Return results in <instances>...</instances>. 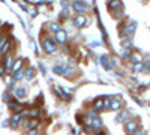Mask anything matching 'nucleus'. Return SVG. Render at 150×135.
I'll return each instance as SVG.
<instances>
[{
	"instance_id": "1",
	"label": "nucleus",
	"mask_w": 150,
	"mask_h": 135,
	"mask_svg": "<svg viewBox=\"0 0 150 135\" xmlns=\"http://www.w3.org/2000/svg\"><path fill=\"white\" fill-rule=\"evenodd\" d=\"M42 48L47 54H53L57 51V42L53 36H47V38L42 39Z\"/></svg>"
},
{
	"instance_id": "2",
	"label": "nucleus",
	"mask_w": 150,
	"mask_h": 135,
	"mask_svg": "<svg viewBox=\"0 0 150 135\" xmlns=\"http://www.w3.org/2000/svg\"><path fill=\"white\" fill-rule=\"evenodd\" d=\"M140 129V123L138 120L135 119H131V120H126L125 122V131H126L128 135H135V132Z\"/></svg>"
},
{
	"instance_id": "3",
	"label": "nucleus",
	"mask_w": 150,
	"mask_h": 135,
	"mask_svg": "<svg viewBox=\"0 0 150 135\" xmlns=\"http://www.w3.org/2000/svg\"><path fill=\"white\" fill-rule=\"evenodd\" d=\"M21 125H23L24 129L30 131V129H36L38 125H39V122H38V119H27V120H23Z\"/></svg>"
},
{
	"instance_id": "4",
	"label": "nucleus",
	"mask_w": 150,
	"mask_h": 135,
	"mask_svg": "<svg viewBox=\"0 0 150 135\" xmlns=\"http://www.w3.org/2000/svg\"><path fill=\"white\" fill-rule=\"evenodd\" d=\"M123 107V101H122V98H112L111 99V105H110V110L111 111H120Z\"/></svg>"
},
{
	"instance_id": "5",
	"label": "nucleus",
	"mask_w": 150,
	"mask_h": 135,
	"mask_svg": "<svg viewBox=\"0 0 150 135\" xmlns=\"http://www.w3.org/2000/svg\"><path fill=\"white\" fill-rule=\"evenodd\" d=\"M72 8H74V11L77 12L78 15H84V12L87 11V5L84 2H74Z\"/></svg>"
},
{
	"instance_id": "6",
	"label": "nucleus",
	"mask_w": 150,
	"mask_h": 135,
	"mask_svg": "<svg viewBox=\"0 0 150 135\" xmlns=\"http://www.w3.org/2000/svg\"><path fill=\"white\" fill-rule=\"evenodd\" d=\"M54 38H56V42L57 44H65L68 41V33H66V30L60 29L57 33H54Z\"/></svg>"
},
{
	"instance_id": "7",
	"label": "nucleus",
	"mask_w": 150,
	"mask_h": 135,
	"mask_svg": "<svg viewBox=\"0 0 150 135\" xmlns=\"http://www.w3.org/2000/svg\"><path fill=\"white\" fill-rule=\"evenodd\" d=\"M14 62H15V60H14V57H12L11 54L5 56V59H3V66H5V69H6V74L12 71V66H14Z\"/></svg>"
},
{
	"instance_id": "8",
	"label": "nucleus",
	"mask_w": 150,
	"mask_h": 135,
	"mask_svg": "<svg viewBox=\"0 0 150 135\" xmlns=\"http://www.w3.org/2000/svg\"><path fill=\"white\" fill-rule=\"evenodd\" d=\"M86 24H87V17L86 15H77L74 18V26L75 27L80 29V27H84Z\"/></svg>"
},
{
	"instance_id": "9",
	"label": "nucleus",
	"mask_w": 150,
	"mask_h": 135,
	"mask_svg": "<svg viewBox=\"0 0 150 135\" xmlns=\"http://www.w3.org/2000/svg\"><path fill=\"white\" fill-rule=\"evenodd\" d=\"M9 122H11V123H9L11 128H17V126L20 125V122H23V116H21V113H15L14 116L11 117Z\"/></svg>"
},
{
	"instance_id": "10",
	"label": "nucleus",
	"mask_w": 150,
	"mask_h": 135,
	"mask_svg": "<svg viewBox=\"0 0 150 135\" xmlns=\"http://www.w3.org/2000/svg\"><path fill=\"white\" fill-rule=\"evenodd\" d=\"M23 65H24V60L23 59H18V60H15L14 62V66H12V74H17V72H20V71H23Z\"/></svg>"
},
{
	"instance_id": "11",
	"label": "nucleus",
	"mask_w": 150,
	"mask_h": 135,
	"mask_svg": "<svg viewBox=\"0 0 150 135\" xmlns=\"http://www.w3.org/2000/svg\"><path fill=\"white\" fill-rule=\"evenodd\" d=\"M11 48H12V42L8 39V42L2 47V50H0V57H5V56H8V53L11 51Z\"/></svg>"
},
{
	"instance_id": "12",
	"label": "nucleus",
	"mask_w": 150,
	"mask_h": 135,
	"mask_svg": "<svg viewBox=\"0 0 150 135\" xmlns=\"http://www.w3.org/2000/svg\"><path fill=\"white\" fill-rule=\"evenodd\" d=\"M93 110L98 113V111H102L104 110V98H99V99H96L93 102Z\"/></svg>"
},
{
	"instance_id": "13",
	"label": "nucleus",
	"mask_w": 150,
	"mask_h": 135,
	"mask_svg": "<svg viewBox=\"0 0 150 135\" xmlns=\"http://www.w3.org/2000/svg\"><path fill=\"white\" fill-rule=\"evenodd\" d=\"M128 117H129V111H128V110H120L119 116H117V122H126Z\"/></svg>"
},
{
	"instance_id": "14",
	"label": "nucleus",
	"mask_w": 150,
	"mask_h": 135,
	"mask_svg": "<svg viewBox=\"0 0 150 135\" xmlns=\"http://www.w3.org/2000/svg\"><path fill=\"white\" fill-rule=\"evenodd\" d=\"M101 126H102V122H101V119H99V117L90 119V128L92 129H101Z\"/></svg>"
},
{
	"instance_id": "15",
	"label": "nucleus",
	"mask_w": 150,
	"mask_h": 135,
	"mask_svg": "<svg viewBox=\"0 0 150 135\" xmlns=\"http://www.w3.org/2000/svg\"><path fill=\"white\" fill-rule=\"evenodd\" d=\"M14 95H15L17 99H23V98H26V89H24V87H17Z\"/></svg>"
},
{
	"instance_id": "16",
	"label": "nucleus",
	"mask_w": 150,
	"mask_h": 135,
	"mask_svg": "<svg viewBox=\"0 0 150 135\" xmlns=\"http://www.w3.org/2000/svg\"><path fill=\"white\" fill-rule=\"evenodd\" d=\"M137 29V24L135 23H129V24H125V33L126 35H132Z\"/></svg>"
},
{
	"instance_id": "17",
	"label": "nucleus",
	"mask_w": 150,
	"mask_h": 135,
	"mask_svg": "<svg viewBox=\"0 0 150 135\" xmlns=\"http://www.w3.org/2000/svg\"><path fill=\"white\" fill-rule=\"evenodd\" d=\"M107 6H108V9H110V11H114V9H123L122 2H108V3H107Z\"/></svg>"
},
{
	"instance_id": "18",
	"label": "nucleus",
	"mask_w": 150,
	"mask_h": 135,
	"mask_svg": "<svg viewBox=\"0 0 150 135\" xmlns=\"http://www.w3.org/2000/svg\"><path fill=\"white\" fill-rule=\"evenodd\" d=\"M8 107H9L14 113H21V107H20V104L15 102V101H11V102L8 104Z\"/></svg>"
},
{
	"instance_id": "19",
	"label": "nucleus",
	"mask_w": 150,
	"mask_h": 135,
	"mask_svg": "<svg viewBox=\"0 0 150 135\" xmlns=\"http://www.w3.org/2000/svg\"><path fill=\"white\" fill-rule=\"evenodd\" d=\"M53 71H54V74H57V75H65L66 74V66H54L53 68Z\"/></svg>"
},
{
	"instance_id": "20",
	"label": "nucleus",
	"mask_w": 150,
	"mask_h": 135,
	"mask_svg": "<svg viewBox=\"0 0 150 135\" xmlns=\"http://www.w3.org/2000/svg\"><path fill=\"white\" fill-rule=\"evenodd\" d=\"M35 69H32V68H29V69H26V71H24V78H26V80H32L33 77H35Z\"/></svg>"
},
{
	"instance_id": "21",
	"label": "nucleus",
	"mask_w": 150,
	"mask_h": 135,
	"mask_svg": "<svg viewBox=\"0 0 150 135\" xmlns=\"http://www.w3.org/2000/svg\"><path fill=\"white\" fill-rule=\"evenodd\" d=\"M41 114V108H33L30 110V114H29V119H36L38 116Z\"/></svg>"
},
{
	"instance_id": "22",
	"label": "nucleus",
	"mask_w": 150,
	"mask_h": 135,
	"mask_svg": "<svg viewBox=\"0 0 150 135\" xmlns=\"http://www.w3.org/2000/svg\"><path fill=\"white\" fill-rule=\"evenodd\" d=\"M50 30H51L53 33H57L59 30H60V24L59 23H51V24H50V27H48Z\"/></svg>"
},
{
	"instance_id": "23",
	"label": "nucleus",
	"mask_w": 150,
	"mask_h": 135,
	"mask_svg": "<svg viewBox=\"0 0 150 135\" xmlns=\"http://www.w3.org/2000/svg\"><path fill=\"white\" fill-rule=\"evenodd\" d=\"M129 62H131L132 65H137V63H141V57H140V56H137V54H134V56H131V59H129Z\"/></svg>"
},
{
	"instance_id": "24",
	"label": "nucleus",
	"mask_w": 150,
	"mask_h": 135,
	"mask_svg": "<svg viewBox=\"0 0 150 135\" xmlns=\"http://www.w3.org/2000/svg\"><path fill=\"white\" fill-rule=\"evenodd\" d=\"M21 78H24V71H20V72H17V74L12 75V80H14V81H18Z\"/></svg>"
},
{
	"instance_id": "25",
	"label": "nucleus",
	"mask_w": 150,
	"mask_h": 135,
	"mask_svg": "<svg viewBox=\"0 0 150 135\" xmlns=\"http://www.w3.org/2000/svg\"><path fill=\"white\" fill-rule=\"evenodd\" d=\"M101 60H102V65H104V68H105V69H110V68H111V65L108 63V57H107V56H102V57H101Z\"/></svg>"
},
{
	"instance_id": "26",
	"label": "nucleus",
	"mask_w": 150,
	"mask_h": 135,
	"mask_svg": "<svg viewBox=\"0 0 150 135\" xmlns=\"http://www.w3.org/2000/svg\"><path fill=\"white\" fill-rule=\"evenodd\" d=\"M146 68H144V65H143V62L141 63H137V65H134V71L135 72H141V71H144Z\"/></svg>"
},
{
	"instance_id": "27",
	"label": "nucleus",
	"mask_w": 150,
	"mask_h": 135,
	"mask_svg": "<svg viewBox=\"0 0 150 135\" xmlns=\"http://www.w3.org/2000/svg\"><path fill=\"white\" fill-rule=\"evenodd\" d=\"M111 99L112 98H107L104 101V110H110V105H111Z\"/></svg>"
},
{
	"instance_id": "28",
	"label": "nucleus",
	"mask_w": 150,
	"mask_h": 135,
	"mask_svg": "<svg viewBox=\"0 0 150 135\" xmlns=\"http://www.w3.org/2000/svg\"><path fill=\"white\" fill-rule=\"evenodd\" d=\"M8 39H9V38H8V36H5V35L2 36V38H0V50H2V47L8 42Z\"/></svg>"
},
{
	"instance_id": "29",
	"label": "nucleus",
	"mask_w": 150,
	"mask_h": 135,
	"mask_svg": "<svg viewBox=\"0 0 150 135\" xmlns=\"http://www.w3.org/2000/svg\"><path fill=\"white\" fill-rule=\"evenodd\" d=\"M122 45H123V48H125V50H128V48L131 47V39H125V41L122 42Z\"/></svg>"
},
{
	"instance_id": "30",
	"label": "nucleus",
	"mask_w": 150,
	"mask_h": 135,
	"mask_svg": "<svg viewBox=\"0 0 150 135\" xmlns=\"http://www.w3.org/2000/svg\"><path fill=\"white\" fill-rule=\"evenodd\" d=\"M6 75V69L3 66V63H0V77H5Z\"/></svg>"
},
{
	"instance_id": "31",
	"label": "nucleus",
	"mask_w": 150,
	"mask_h": 135,
	"mask_svg": "<svg viewBox=\"0 0 150 135\" xmlns=\"http://www.w3.org/2000/svg\"><path fill=\"white\" fill-rule=\"evenodd\" d=\"M3 101H5V102H8V104H9V102L12 101V99H11V95H9V93H5V95H3Z\"/></svg>"
},
{
	"instance_id": "32",
	"label": "nucleus",
	"mask_w": 150,
	"mask_h": 135,
	"mask_svg": "<svg viewBox=\"0 0 150 135\" xmlns=\"http://www.w3.org/2000/svg\"><path fill=\"white\" fill-rule=\"evenodd\" d=\"M27 135H38V129H30V131H27Z\"/></svg>"
},
{
	"instance_id": "33",
	"label": "nucleus",
	"mask_w": 150,
	"mask_h": 135,
	"mask_svg": "<svg viewBox=\"0 0 150 135\" xmlns=\"http://www.w3.org/2000/svg\"><path fill=\"white\" fill-rule=\"evenodd\" d=\"M131 54H132V53L126 50V51H125V53H123V57H131Z\"/></svg>"
},
{
	"instance_id": "34",
	"label": "nucleus",
	"mask_w": 150,
	"mask_h": 135,
	"mask_svg": "<svg viewBox=\"0 0 150 135\" xmlns=\"http://www.w3.org/2000/svg\"><path fill=\"white\" fill-rule=\"evenodd\" d=\"M66 17H69V14L66 11H63V12H62V18H66Z\"/></svg>"
},
{
	"instance_id": "35",
	"label": "nucleus",
	"mask_w": 150,
	"mask_h": 135,
	"mask_svg": "<svg viewBox=\"0 0 150 135\" xmlns=\"http://www.w3.org/2000/svg\"><path fill=\"white\" fill-rule=\"evenodd\" d=\"M62 6H63V8H69V3H66V2H62Z\"/></svg>"
},
{
	"instance_id": "36",
	"label": "nucleus",
	"mask_w": 150,
	"mask_h": 135,
	"mask_svg": "<svg viewBox=\"0 0 150 135\" xmlns=\"http://www.w3.org/2000/svg\"><path fill=\"white\" fill-rule=\"evenodd\" d=\"M96 135H105V132H102V131H99V132H98Z\"/></svg>"
},
{
	"instance_id": "37",
	"label": "nucleus",
	"mask_w": 150,
	"mask_h": 135,
	"mask_svg": "<svg viewBox=\"0 0 150 135\" xmlns=\"http://www.w3.org/2000/svg\"><path fill=\"white\" fill-rule=\"evenodd\" d=\"M135 135H143V132H141V131H137V132H135Z\"/></svg>"
},
{
	"instance_id": "38",
	"label": "nucleus",
	"mask_w": 150,
	"mask_h": 135,
	"mask_svg": "<svg viewBox=\"0 0 150 135\" xmlns=\"http://www.w3.org/2000/svg\"><path fill=\"white\" fill-rule=\"evenodd\" d=\"M2 36H3V35H2V32H0V38H2Z\"/></svg>"
}]
</instances>
